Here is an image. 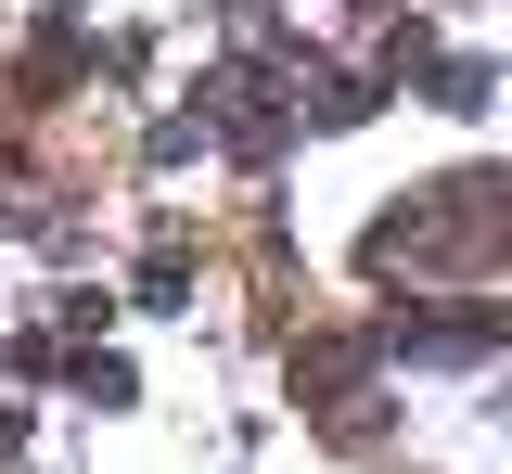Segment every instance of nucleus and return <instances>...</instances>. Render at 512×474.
Masks as SVG:
<instances>
[{"label":"nucleus","instance_id":"obj_3","mask_svg":"<svg viewBox=\"0 0 512 474\" xmlns=\"http://www.w3.org/2000/svg\"><path fill=\"white\" fill-rule=\"evenodd\" d=\"M359 116H372V77H333V65L295 77V129H359Z\"/></svg>","mask_w":512,"mask_h":474},{"label":"nucleus","instance_id":"obj_6","mask_svg":"<svg viewBox=\"0 0 512 474\" xmlns=\"http://www.w3.org/2000/svg\"><path fill=\"white\" fill-rule=\"evenodd\" d=\"M180 295H192V257H180V244H167V257H141V308H180Z\"/></svg>","mask_w":512,"mask_h":474},{"label":"nucleus","instance_id":"obj_5","mask_svg":"<svg viewBox=\"0 0 512 474\" xmlns=\"http://www.w3.org/2000/svg\"><path fill=\"white\" fill-rule=\"evenodd\" d=\"M77 398H90V410H128V398H141V372H128V359H77Z\"/></svg>","mask_w":512,"mask_h":474},{"label":"nucleus","instance_id":"obj_1","mask_svg":"<svg viewBox=\"0 0 512 474\" xmlns=\"http://www.w3.org/2000/svg\"><path fill=\"white\" fill-rule=\"evenodd\" d=\"M205 103H218V116H205V129L231 141V154H244V167H269V154H282V141H295V103H282V90H269V77H256V65H231V77H218V90H205Z\"/></svg>","mask_w":512,"mask_h":474},{"label":"nucleus","instance_id":"obj_2","mask_svg":"<svg viewBox=\"0 0 512 474\" xmlns=\"http://www.w3.org/2000/svg\"><path fill=\"white\" fill-rule=\"evenodd\" d=\"M372 359H448V372H474V359H500V308H448V321H384Z\"/></svg>","mask_w":512,"mask_h":474},{"label":"nucleus","instance_id":"obj_4","mask_svg":"<svg viewBox=\"0 0 512 474\" xmlns=\"http://www.w3.org/2000/svg\"><path fill=\"white\" fill-rule=\"evenodd\" d=\"M487 90H500V65H474V52L436 65V103H448V116H487Z\"/></svg>","mask_w":512,"mask_h":474},{"label":"nucleus","instance_id":"obj_7","mask_svg":"<svg viewBox=\"0 0 512 474\" xmlns=\"http://www.w3.org/2000/svg\"><path fill=\"white\" fill-rule=\"evenodd\" d=\"M13 449H26V410H13V398H0V462H13Z\"/></svg>","mask_w":512,"mask_h":474}]
</instances>
